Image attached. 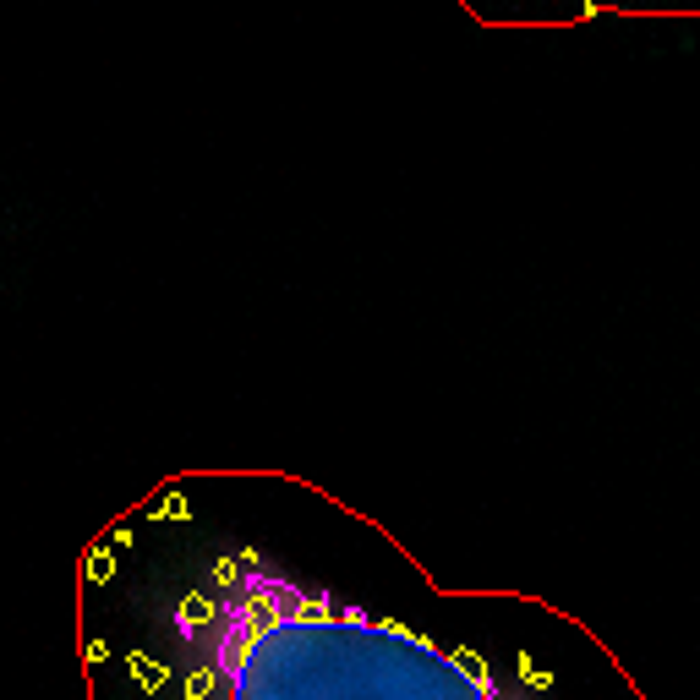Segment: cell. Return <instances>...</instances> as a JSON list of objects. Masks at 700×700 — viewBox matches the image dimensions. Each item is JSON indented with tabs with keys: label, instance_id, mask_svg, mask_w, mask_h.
I'll use <instances>...</instances> for the list:
<instances>
[{
	"label": "cell",
	"instance_id": "cell-1",
	"mask_svg": "<svg viewBox=\"0 0 700 700\" xmlns=\"http://www.w3.org/2000/svg\"><path fill=\"white\" fill-rule=\"evenodd\" d=\"M214 657L230 700H498L482 662L443 657L405 629L340 618L263 575L225 602Z\"/></svg>",
	"mask_w": 700,
	"mask_h": 700
}]
</instances>
